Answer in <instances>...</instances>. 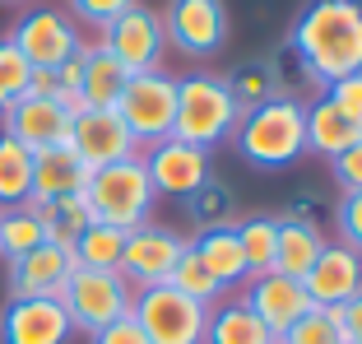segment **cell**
Instances as JSON below:
<instances>
[{
    "mask_svg": "<svg viewBox=\"0 0 362 344\" xmlns=\"http://www.w3.org/2000/svg\"><path fill=\"white\" fill-rule=\"evenodd\" d=\"M288 47L298 56L302 75L320 88L362 70V0H311L298 14Z\"/></svg>",
    "mask_w": 362,
    "mask_h": 344,
    "instance_id": "6da1fadb",
    "label": "cell"
},
{
    "mask_svg": "<svg viewBox=\"0 0 362 344\" xmlns=\"http://www.w3.org/2000/svg\"><path fill=\"white\" fill-rule=\"evenodd\" d=\"M233 144L251 168H288L307 154V103H298L293 93H279L265 108L242 112L233 130Z\"/></svg>",
    "mask_w": 362,
    "mask_h": 344,
    "instance_id": "7a4b0ae2",
    "label": "cell"
},
{
    "mask_svg": "<svg viewBox=\"0 0 362 344\" xmlns=\"http://www.w3.org/2000/svg\"><path fill=\"white\" fill-rule=\"evenodd\" d=\"M242 108L233 103V88L223 75H186L177 79V121H172V140L195 144L214 154L223 140H233Z\"/></svg>",
    "mask_w": 362,
    "mask_h": 344,
    "instance_id": "3957f363",
    "label": "cell"
},
{
    "mask_svg": "<svg viewBox=\"0 0 362 344\" xmlns=\"http://www.w3.org/2000/svg\"><path fill=\"white\" fill-rule=\"evenodd\" d=\"M153 182L144 172V159H121V163H107V168L88 172V186H84V205L93 224H112V228H139L149 224L153 214Z\"/></svg>",
    "mask_w": 362,
    "mask_h": 344,
    "instance_id": "277c9868",
    "label": "cell"
},
{
    "mask_svg": "<svg viewBox=\"0 0 362 344\" xmlns=\"http://www.w3.org/2000/svg\"><path fill=\"white\" fill-rule=\"evenodd\" d=\"M130 302H135V289L121 280L117 270H75L61 289V307L70 316V326L84 335L103 331V326L130 316Z\"/></svg>",
    "mask_w": 362,
    "mask_h": 344,
    "instance_id": "5b68a950",
    "label": "cell"
},
{
    "mask_svg": "<svg viewBox=\"0 0 362 344\" xmlns=\"http://www.w3.org/2000/svg\"><path fill=\"white\" fill-rule=\"evenodd\" d=\"M130 316L139 321V331L149 335V344H204V326H209V307L191 302L172 284L135 289Z\"/></svg>",
    "mask_w": 362,
    "mask_h": 344,
    "instance_id": "8992f818",
    "label": "cell"
},
{
    "mask_svg": "<svg viewBox=\"0 0 362 344\" xmlns=\"http://www.w3.org/2000/svg\"><path fill=\"white\" fill-rule=\"evenodd\" d=\"M117 117L130 126L135 144H144V149L168 140L172 121H177V75H168V70L130 75L117 98Z\"/></svg>",
    "mask_w": 362,
    "mask_h": 344,
    "instance_id": "52a82bcc",
    "label": "cell"
},
{
    "mask_svg": "<svg viewBox=\"0 0 362 344\" xmlns=\"http://www.w3.org/2000/svg\"><path fill=\"white\" fill-rule=\"evenodd\" d=\"M186 247H191V242H186L181 233H172V228H163V224H139V228H130V237H126V251H121L117 275L130 284V289H153V284H168Z\"/></svg>",
    "mask_w": 362,
    "mask_h": 344,
    "instance_id": "ba28073f",
    "label": "cell"
},
{
    "mask_svg": "<svg viewBox=\"0 0 362 344\" xmlns=\"http://www.w3.org/2000/svg\"><path fill=\"white\" fill-rule=\"evenodd\" d=\"M103 47L121 61L126 75H144V70H163V52H168V33L163 19L144 5H130L126 14L103 28Z\"/></svg>",
    "mask_w": 362,
    "mask_h": 344,
    "instance_id": "9c48e42d",
    "label": "cell"
},
{
    "mask_svg": "<svg viewBox=\"0 0 362 344\" xmlns=\"http://www.w3.org/2000/svg\"><path fill=\"white\" fill-rule=\"evenodd\" d=\"M163 33L181 56H218L228 42V5L223 0H168Z\"/></svg>",
    "mask_w": 362,
    "mask_h": 344,
    "instance_id": "30bf717a",
    "label": "cell"
},
{
    "mask_svg": "<svg viewBox=\"0 0 362 344\" xmlns=\"http://www.w3.org/2000/svg\"><path fill=\"white\" fill-rule=\"evenodd\" d=\"M10 42L14 52L28 61V70H56L65 65L70 56H79L84 38L61 10H28L19 23L10 28Z\"/></svg>",
    "mask_w": 362,
    "mask_h": 344,
    "instance_id": "8fae6325",
    "label": "cell"
},
{
    "mask_svg": "<svg viewBox=\"0 0 362 344\" xmlns=\"http://www.w3.org/2000/svg\"><path fill=\"white\" fill-rule=\"evenodd\" d=\"M70 121H75V112L65 108L61 98H33V93L14 98L10 108L0 112V130L10 140H19L28 154L70 144Z\"/></svg>",
    "mask_w": 362,
    "mask_h": 344,
    "instance_id": "7c38bea8",
    "label": "cell"
},
{
    "mask_svg": "<svg viewBox=\"0 0 362 344\" xmlns=\"http://www.w3.org/2000/svg\"><path fill=\"white\" fill-rule=\"evenodd\" d=\"M70 149L88 163V168H107V163L135 159L139 144L130 126L117 117V108H84L70 121Z\"/></svg>",
    "mask_w": 362,
    "mask_h": 344,
    "instance_id": "4fadbf2b",
    "label": "cell"
},
{
    "mask_svg": "<svg viewBox=\"0 0 362 344\" xmlns=\"http://www.w3.org/2000/svg\"><path fill=\"white\" fill-rule=\"evenodd\" d=\"M139 159H144V172H149V182H153V195H177V200H186L195 186H204L214 177L209 154L195 149V144L172 140V135L158 140V144H149Z\"/></svg>",
    "mask_w": 362,
    "mask_h": 344,
    "instance_id": "5bb4252c",
    "label": "cell"
},
{
    "mask_svg": "<svg viewBox=\"0 0 362 344\" xmlns=\"http://www.w3.org/2000/svg\"><path fill=\"white\" fill-rule=\"evenodd\" d=\"M70 335L61 298H10L0 307V344H70Z\"/></svg>",
    "mask_w": 362,
    "mask_h": 344,
    "instance_id": "9a60e30c",
    "label": "cell"
},
{
    "mask_svg": "<svg viewBox=\"0 0 362 344\" xmlns=\"http://www.w3.org/2000/svg\"><path fill=\"white\" fill-rule=\"evenodd\" d=\"M5 289L10 298H61L65 280L75 275V251L61 247V242H42V247H33L28 256L19 260H5Z\"/></svg>",
    "mask_w": 362,
    "mask_h": 344,
    "instance_id": "2e32d148",
    "label": "cell"
},
{
    "mask_svg": "<svg viewBox=\"0 0 362 344\" xmlns=\"http://www.w3.org/2000/svg\"><path fill=\"white\" fill-rule=\"evenodd\" d=\"M246 307L265 321V331L274 335H284L293 321H302V316L316 307L311 302V293L302 289V280H293V275H279V270H269V275H251L246 280Z\"/></svg>",
    "mask_w": 362,
    "mask_h": 344,
    "instance_id": "e0dca14e",
    "label": "cell"
},
{
    "mask_svg": "<svg viewBox=\"0 0 362 344\" xmlns=\"http://www.w3.org/2000/svg\"><path fill=\"white\" fill-rule=\"evenodd\" d=\"M302 289L311 293L316 307H339L362 289V256L344 242H325V251L316 256V265L302 275Z\"/></svg>",
    "mask_w": 362,
    "mask_h": 344,
    "instance_id": "ac0fdd59",
    "label": "cell"
},
{
    "mask_svg": "<svg viewBox=\"0 0 362 344\" xmlns=\"http://www.w3.org/2000/svg\"><path fill=\"white\" fill-rule=\"evenodd\" d=\"M88 172H93V168H88V163L79 159V154L70 149V144L33 154V186H28V205L56 200V195H84Z\"/></svg>",
    "mask_w": 362,
    "mask_h": 344,
    "instance_id": "d6986e66",
    "label": "cell"
},
{
    "mask_svg": "<svg viewBox=\"0 0 362 344\" xmlns=\"http://www.w3.org/2000/svg\"><path fill=\"white\" fill-rule=\"evenodd\" d=\"M358 140H362V126H353L325 93H320L316 103H307V154H316V159H339V154L353 149Z\"/></svg>",
    "mask_w": 362,
    "mask_h": 344,
    "instance_id": "ffe728a7",
    "label": "cell"
},
{
    "mask_svg": "<svg viewBox=\"0 0 362 344\" xmlns=\"http://www.w3.org/2000/svg\"><path fill=\"white\" fill-rule=\"evenodd\" d=\"M79 61H84V70H79V112L84 108H117L121 88H126V79H130L126 70H121V61L107 52L103 42L84 47Z\"/></svg>",
    "mask_w": 362,
    "mask_h": 344,
    "instance_id": "44dd1931",
    "label": "cell"
},
{
    "mask_svg": "<svg viewBox=\"0 0 362 344\" xmlns=\"http://www.w3.org/2000/svg\"><path fill=\"white\" fill-rule=\"evenodd\" d=\"M320 251H325V233H320L316 219H279V251H274L279 275L302 280V275L316 265Z\"/></svg>",
    "mask_w": 362,
    "mask_h": 344,
    "instance_id": "7402d4cb",
    "label": "cell"
},
{
    "mask_svg": "<svg viewBox=\"0 0 362 344\" xmlns=\"http://www.w3.org/2000/svg\"><path fill=\"white\" fill-rule=\"evenodd\" d=\"M191 247H195V256L204 260V270L223 284V293L233 289V284H246V280H251L246 256H242V242H237V224L233 228H214V233H200Z\"/></svg>",
    "mask_w": 362,
    "mask_h": 344,
    "instance_id": "603a6c76",
    "label": "cell"
},
{
    "mask_svg": "<svg viewBox=\"0 0 362 344\" xmlns=\"http://www.w3.org/2000/svg\"><path fill=\"white\" fill-rule=\"evenodd\" d=\"M204 344H274V335H269L265 321L237 298V302H214L209 307Z\"/></svg>",
    "mask_w": 362,
    "mask_h": 344,
    "instance_id": "cb8c5ba5",
    "label": "cell"
},
{
    "mask_svg": "<svg viewBox=\"0 0 362 344\" xmlns=\"http://www.w3.org/2000/svg\"><path fill=\"white\" fill-rule=\"evenodd\" d=\"M181 210H186V219H191L200 233H214V228H233L237 224V195L228 182H218V177H209L204 186H195L186 200H181Z\"/></svg>",
    "mask_w": 362,
    "mask_h": 344,
    "instance_id": "d4e9b609",
    "label": "cell"
},
{
    "mask_svg": "<svg viewBox=\"0 0 362 344\" xmlns=\"http://www.w3.org/2000/svg\"><path fill=\"white\" fill-rule=\"evenodd\" d=\"M33 214H37V224H42L47 242H61V247H75L79 233L93 224L84 195H56V200H42V205H33Z\"/></svg>",
    "mask_w": 362,
    "mask_h": 344,
    "instance_id": "484cf974",
    "label": "cell"
},
{
    "mask_svg": "<svg viewBox=\"0 0 362 344\" xmlns=\"http://www.w3.org/2000/svg\"><path fill=\"white\" fill-rule=\"evenodd\" d=\"M228 88H233V103L242 112L251 108H265V103H274L284 88H279V65L274 61H242L233 70V75H223Z\"/></svg>",
    "mask_w": 362,
    "mask_h": 344,
    "instance_id": "4316f807",
    "label": "cell"
},
{
    "mask_svg": "<svg viewBox=\"0 0 362 344\" xmlns=\"http://www.w3.org/2000/svg\"><path fill=\"white\" fill-rule=\"evenodd\" d=\"M126 228H112V224H88L79 233L75 251V265L79 270H117L121 265V251H126Z\"/></svg>",
    "mask_w": 362,
    "mask_h": 344,
    "instance_id": "83f0119b",
    "label": "cell"
},
{
    "mask_svg": "<svg viewBox=\"0 0 362 344\" xmlns=\"http://www.w3.org/2000/svg\"><path fill=\"white\" fill-rule=\"evenodd\" d=\"M28 186H33V154L0 130V210L28 205Z\"/></svg>",
    "mask_w": 362,
    "mask_h": 344,
    "instance_id": "f1b7e54d",
    "label": "cell"
},
{
    "mask_svg": "<svg viewBox=\"0 0 362 344\" xmlns=\"http://www.w3.org/2000/svg\"><path fill=\"white\" fill-rule=\"evenodd\" d=\"M237 242L251 275H269L274 270V251H279V219L274 214H251L237 224Z\"/></svg>",
    "mask_w": 362,
    "mask_h": 344,
    "instance_id": "f546056e",
    "label": "cell"
},
{
    "mask_svg": "<svg viewBox=\"0 0 362 344\" xmlns=\"http://www.w3.org/2000/svg\"><path fill=\"white\" fill-rule=\"evenodd\" d=\"M42 224L33 214V205H14V210H0V260H19L33 247H42Z\"/></svg>",
    "mask_w": 362,
    "mask_h": 344,
    "instance_id": "4dcf8cb0",
    "label": "cell"
},
{
    "mask_svg": "<svg viewBox=\"0 0 362 344\" xmlns=\"http://www.w3.org/2000/svg\"><path fill=\"white\" fill-rule=\"evenodd\" d=\"M168 284H172L177 293H186L191 302H200V307H214V302L223 298V284H218L209 270H204V260L195 256V247L181 251V260H177V270H172Z\"/></svg>",
    "mask_w": 362,
    "mask_h": 344,
    "instance_id": "1f68e13d",
    "label": "cell"
},
{
    "mask_svg": "<svg viewBox=\"0 0 362 344\" xmlns=\"http://www.w3.org/2000/svg\"><path fill=\"white\" fill-rule=\"evenodd\" d=\"M274 344H344V331L330 307H311L302 321H293Z\"/></svg>",
    "mask_w": 362,
    "mask_h": 344,
    "instance_id": "d6a6232c",
    "label": "cell"
},
{
    "mask_svg": "<svg viewBox=\"0 0 362 344\" xmlns=\"http://www.w3.org/2000/svg\"><path fill=\"white\" fill-rule=\"evenodd\" d=\"M28 61H23L19 52H14L10 38H0V112L10 108L14 98H23V88H28Z\"/></svg>",
    "mask_w": 362,
    "mask_h": 344,
    "instance_id": "836d02e7",
    "label": "cell"
},
{
    "mask_svg": "<svg viewBox=\"0 0 362 344\" xmlns=\"http://www.w3.org/2000/svg\"><path fill=\"white\" fill-rule=\"evenodd\" d=\"M334 228H339V242L353 247L362 256V191H344L334 205Z\"/></svg>",
    "mask_w": 362,
    "mask_h": 344,
    "instance_id": "e575fe53",
    "label": "cell"
},
{
    "mask_svg": "<svg viewBox=\"0 0 362 344\" xmlns=\"http://www.w3.org/2000/svg\"><path fill=\"white\" fill-rule=\"evenodd\" d=\"M65 5L75 10V19H79V23H93V28L103 33L107 23L117 19V14H126L135 0H65Z\"/></svg>",
    "mask_w": 362,
    "mask_h": 344,
    "instance_id": "d590c367",
    "label": "cell"
},
{
    "mask_svg": "<svg viewBox=\"0 0 362 344\" xmlns=\"http://www.w3.org/2000/svg\"><path fill=\"white\" fill-rule=\"evenodd\" d=\"M325 98H330L353 126H362V70H358V75H349V79H339V84H330V88H325Z\"/></svg>",
    "mask_w": 362,
    "mask_h": 344,
    "instance_id": "8d00e7d4",
    "label": "cell"
},
{
    "mask_svg": "<svg viewBox=\"0 0 362 344\" xmlns=\"http://www.w3.org/2000/svg\"><path fill=\"white\" fill-rule=\"evenodd\" d=\"M330 172L339 182V191H362V140L353 149H344L339 159H330Z\"/></svg>",
    "mask_w": 362,
    "mask_h": 344,
    "instance_id": "74e56055",
    "label": "cell"
},
{
    "mask_svg": "<svg viewBox=\"0 0 362 344\" xmlns=\"http://www.w3.org/2000/svg\"><path fill=\"white\" fill-rule=\"evenodd\" d=\"M88 344H149V335L139 331L135 316H121V321H112V326H103V331H93V335H88Z\"/></svg>",
    "mask_w": 362,
    "mask_h": 344,
    "instance_id": "f35d334b",
    "label": "cell"
},
{
    "mask_svg": "<svg viewBox=\"0 0 362 344\" xmlns=\"http://www.w3.org/2000/svg\"><path fill=\"white\" fill-rule=\"evenodd\" d=\"M334 312V321H339V331H344V340H353V344H362V289L353 293L349 302H339V307H330Z\"/></svg>",
    "mask_w": 362,
    "mask_h": 344,
    "instance_id": "ab89813d",
    "label": "cell"
},
{
    "mask_svg": "<svg viewBox=\"0 0 362 344\" xmlns=\"http://www.w3.org/2000/svg\"><path fill=\"white\" fill-rule=\"evenodd\" d=\"M23 93H33V98H61L56 70H33V75H28V88H23Z\"/></svg>",
    "mask_w": 362,
    "mask_h": 344,
    "instance_id": "60d3db41",
    "label": "cell"
},
{
    "mask_svg": "<svg viewBox=\"0 0 362 344\" xmlns=\"http://www.w3.org/2000/svg\"><path fill=\"white\" fill-rule=\"evenodd\" d=\"M0 5H28V0H0Z\"/></svg>",
    "mask_w": 362,
    "mask_h": 344,
    "instance_id": "b9f144b4",
    "label": "cell"
},
{
    "mask_svg": "<svg viewBox=\"0 0 362 344\" xmlns=\"http://www.w3.org/2000/svg\"><path fill=\"white\" fill-rule=\"evenodd\" d=\"M344 344H353V340H344Z\"/></svg>",
    "mask_w": 362,
    "mask_h": 344,
    "instance_id": "7bdbcfd3",
    "label": "cell"
}]
</instances>
